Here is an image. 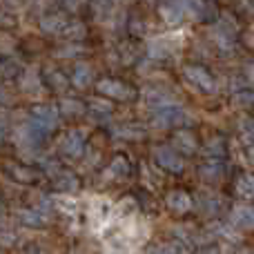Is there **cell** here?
Here are the masks:
<instances>
[{
  "label": "cell",
  "instance_id": "cell-1",
  "mask_svg": "<svg viewBox=\"0 0 254 254\" xmlns=\"http://www.w3.org/2000/svg\"><path fill=\"white\" fill-rule=\"evenodd\" d=\"M29 123L34 127H38L43 134H47V131H52L58 125V110L52 105H36L31 110Z\"/></svg>",
  "mask_w": 254,
  "mask_h": 254
},
{
  "label": "cell",
  "instance_id": "cell-2",
  "mask_svg": "<svg viewBox=\"0 0 254 254\" xmlns=\"http://www.w3.org/2000/svg\"><path fill=\"white\" fill-rule=\"evenodd\" d=\"M181 123H188V114L181 107H176L174 103L158 107L156 114H154V125L156 127H174Z\"/></svg>",
  "mask_w": 254,
  "mask_h": 254
},
{
  "label": "cell",
  "instance_id": "cell-3",
  "mask_svg": "<svg viewBox=\"0 0 254 254\" xmlns=\"http://www.w3.org/2000/svg\"><path fill=\"white\" fill-rule=\"evenodd\" d=\"M183 74H185V78H188L190 83L196 85V87L203 89V92H214V89H216L214 78H212V76L207 74L203 67H192V65H188V67L183 69Z\"/></svg>",
  "mask_w": 254,
  "mask_h": 254
},
{
  "label": "cell",
  "instance_id": "cell-4",
  "mask_svg": "<svg viewBox=\"0 0 254 254\" xmlns=\"http://www.w3.org/2000/svg\"><path fill=\"white\" fill-rule=\"evenodd\" d=\"M156 163L161 167H165V170H170V172H183V167H185V163H183V158L179 156L181 152H176V149H172V147H158L156 152Z\"/></svg>",
  "mask_w": 254,
  "mask_h": 254
},
{
  "label": "cell",
  "instance_id": "cell-5",
  "mask_svg": "<svg viewBox=\"0 0 254 254\" xmlns=\"http://www.w3.org/2000/svg\"><path fill=\"white\" fill-rule=\"evenodd\" d=\"M96 89H98V94H105L107 98H129L131 96V89H127L121 80H114V78H103L96 85Z\"/></svg>",
  "mask_w": 254,
  "mask_h": 254
},
{
  "label": "cell",
  "instance_id": "cell-6",
  "mask_svg": "<svg viewBox=\"0 0 254 254\" xmlns=\"http://www.w3.org/2000/svg\"><path fill=\"white\" fill-rule=\"evenodd\" d=\"M83 147H85L83 134H80V131H69V134L65 136V140H63V145H61V152L65 154V156L76 158V156L83 154Z\"/></svg>",
  "mask_w": 254,
  "mask_h": 254
},
{
  "label": "cell",
  "instance_id": "cell-7",
  "mask_svg": "<svg viewBox=\"0 0 254 254\" xmlns=\"http://www.w3.org/2000/svg\"><path fill=\"white\" fill-rule=\"evenodd\" d=\"M167 207H170L172 212L183 214V212H188L190 207H192V198H190L185 192H172L170 196H167Z\"/></svg>",
  "mask_w": 254,
  "mask_h": 254
},
{
  "label": "cell",
  "instance_id": "cell-8",
  "mask_svg": "<svg viewBox=\"0 0 254 254\" xmlns=\"http://www.w3.org/2000/svg\"><path fill=\"white\" fill-rule=\"evenodd\" d=\"M232 223L239 228H254V207L241 205L232 212Z\"/></svg>",
  "mask_w": 254,
  "mask_h": 254
},
{
  "label": "cell",
  "instance_id": "cell-9",
  "mask_svg": "<svg viewBox=\"0 0 254 254\" xmlns=\"http://www.w3.org/2000/svg\"><path fill=\"white\" fill-rule=\"evenodd\" d=\"M161 16L165 18L170 25H176V22L183 20L185 11L174 2V0H165V2H163V7H161Z\"/></svg>",
  "mask_w": 254,
  "mask_h": 254
},
{
  "label": "cell",
  "instance_id": "cell-10",
  "mask_svg": "<svg viewBox=\"0 0 254 254\" xmlns=\"http://www.w3.org/2000/svg\"><path fill=\"white\" fill-rule=\"evenodd\" d=\"M194 147H196V140H194V136L190 134V131H179V134L174 136V149L181 154H192Z\"/></svg>",
  "mask_w": 254,
  "mask_h": 254
},
{
  "label": "cell",
  "instance_id": "cell-11",
  "mask_svg": "<svg viewBox=\"0 0 254 254\" xmlns=\"http://www.w3.org/2000/svg\"><path fill=\"white\" fill-rule=\"evenodd\" d=\"M89 80H92V69H89L87 65H76L74 74H71V83H74L76 87H85Z\"/></svg>",
  "mask_w": 254,
  "mask_h": 254
},
{
  "label": "cell",
  "instance_id": "cell-12",
  "mask_svg": "<svg viewBox=\"0 0 254 254\" xmlns=\"http://www.w3.org/2000/svg\"><path fill=\"white\" fill-rule=\"evenodd\" d=\"M110 214V203L107 201H96V207L89 210V216H92L94 225H103L105 223V216Z\"/></svg>",
  "mask_w": 254,
  "mask_h": 254
},
{
  "label": "cell",
  "instance_id": "cell-13",
  "mask_svg": "<svg viewBox=\"0 0 254 254\" xmlns=\"http://www.w3.org/2000/svg\"><path fill=\"white\" fill-rule=\"evenodd\" d=\"M185 13H192V16H203V2L201 0H174Z\"/></svg>",
  "mask_w": 254,
  "mask_h": 254
},
{
  "label": "cell",
  "instance_id": "cell-14",
  "mask_svg": "<svg viewBox=\"0 0 254 254\" xmlns=\"http://www.w3.org/2000/svg\"><path fill=\"white\" fill-rule=\"evenodd\" d=\"M237 190L241 196H252L254 194V179L252 176H241L237 183Z\"/></svg>",
  "mask_w": 254,
  "mask_h": 254
},
{
  "label": "cell",
  "instance_id": "cell-15",
  "mask_svg": "<svg viewBox=\"0 0 254 254\" xmlns=\"http://www.w3.org/2000/svg\"><path fill=\"white\" fill-rule=\"evenodd\" d=\"M20 216L27 225H43L45 223V214H40V212H22Z\"/></svg>",
  "mask_w": 254,
  "mask_h": 254
},
{
  "label": "cell",
  "instance_id": "cell-16",
  "mask_svg": "<svg viewBox=\"0 0 254 254\" xmlns=\"http://www.w3.org/2000/svg\"><path fill=\"white\" fill-rule=\"evenodd\" d=\"M221 170H223V165H221V163H214V165H205L203 167V176H205V179H210V176H221Z\"/></svg>",
  "mask_w": 254,
  "mask_h": 254
},
{
  "label": "cell",
  "instance_id": "cell-17",
  "mask_svg": "<svg viewBox=\"0 0 254 254\" xmlns=\"http://www.w3.org/2000/svg\"><path fill=\"white\" fill-rule=\"evenodd\" d=\"M92 110H94V112H101V114H110V112H112V105H110V103L94 101V103H92Z\"/></svg>",
  "mask_w": 254,
  "mask_h": 254
},
{
  "label": "cell",
  "instance_id": "cell-18",
  "mask_svg": "<svg viewBox=\"0 0 254 254\" xmlns=\"http://www.w3.org/2000/svg\"><path fill=\"white\" fill-rule=\"evenodd\" d=\"M63 110H65V112H80V105H76V103H65V105H63Z\"/></svg>",
  "mask_w": 254,
  "mask_h": 254
},
{
  "label": "cell",
  "instance_id": "cell-19",
  "mask_svg": "<svg viewBox=\"0 0 254 254\" xmlns=\"http://www.w3.org/2000/svg\"><path fill=\"white\" fill-rule=\"evenodd\" d=\"M248 80H250V83L254 85V65L248 67Z\"/></svg>",
  "mask_w": 254,
  "mask_h": 254
},
{
  "label": "cell",
  "instance_id": "cell-20",
  "mask_svg": "<svg viewBox=\"0 0 254 254\" xmlns=\"http://www.w3.org/2000/svg\"><path fill=\"white\" fill-rule=\"evenodd\" d=\"M156 254H174V250H172V248H161Z\"/></svg>",
  "mask_w": 254,
  "mask_h": 254
},
{
  "label": "cell",
  "instance_id": "cell-21",
  "mask_svg": "<svg viewBox=\"0 0 254 254\" xmlns=\"http://www.w3.org/2000/svg\"><path fill=\"white\" fill-rule=\"evenodd\" d=\"M250 45H252V47H254V34L250 36Z\"/></svg>",
  "mask_w": 254,
  "mask_h": 254
},
{
  "label": "cell",
  "instance_id": "cell-22",
  "mask_svg": "<svg viewBox=\"0 0 254 254\" xmlns=\"http://www.w3.org/2000/svg\"><path fill=\"white\" fill-rule=\"evenodd\" d=\"M252 11H254V0H252Z\"/></svg>",
  "mask_w": 254,
  "mask_h": 254
},
{
  "label": "cell",
  "instance_id": "cell-23",
  "mask_svg": "<svg viewBox=\"0 0 254 254\" xmlns=\"http://www.w3.org/2000/svg\"><path fill=\"white\" fill-rule=\"evenodd\" d=\"M243 254H254V252H243Z\"/></svg>",
  "mask_w": 254,
  "mask_h": 254
}]
</instances>
